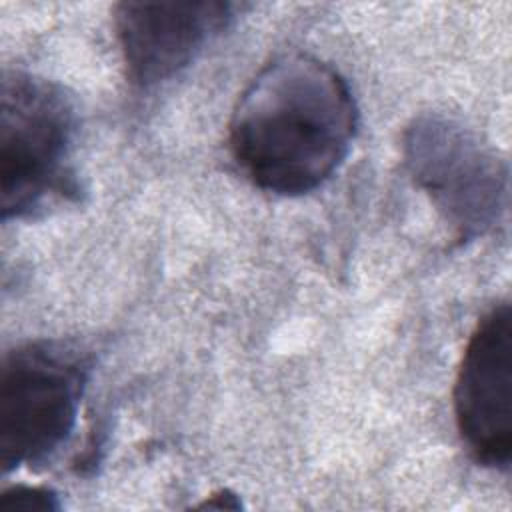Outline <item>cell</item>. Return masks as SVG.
Segmentation results:
<instances>
[{"mask_svg": "<svg viewBox=\"0 0 512 512\" xmlns=\"http://www.w3.org/2000/svg\"><path fill=\"white\" fill-rule=\"evenodd\" d=\"M90 356L64 340H34L4 354L0 374V464H46L74 430Z\"/></svg>", "mask_w": 512, "mask_h": 512, "instance_id": "3", "label": "cell"}, {"mask_svg": "<svg viewBox=\"0 0 512 512\" xmlns=\"http://www.w3.org/2000/svg\"><path fill=\"white\" fill-rule=\"evenodd\" d=\"M358 126L346 80L310 54H284L242 92L230 124L234 162L258 188L298 196L344 162Z\"/></svg>", "mask_w": 512, "mask_h": 512, "instance_id": "1", "label": "cell"}, {"mask_svg": "<svg viewBox=\"0 0 512 512\" xmlns=\"http://www.w3.org/2000/svg\"><path fill=\"white\" fill-rule=\"evenodd\" d=\"M404 158L458 238L494 230L508 210L506 162L464 124L424 114L404 134Z\"/></svg>", "mask_w": 512, "mask_h": 512, "instance_id": "4", "label": "cell"}, {"mask_svg": "<svg viewBox=\"0 0 512 512\" xmlns=\"http://www.w3.org/2000/svg\"><path fill=\"white\" fill-rule=\"evenodd\" d=\"M232 20V4L216 0H130L114 8L128 76L150 86L186 68Z\"/></svg>", "mask_w": 512, "mask_h": 512, "instance_id": "6", "label": "cell"}, {"mask_svg": "<svg viewBox=\"0 0 512 512\" xmlns=\"http://www.w3.org/2000/svg\"><path fill=\"white\" fill-rule=\"evenodd\" d=\"M76 110L54 82L26 72L2 80L0 176L2 220L34 216L76 196L72 168Z\"/></svg>", "mask_w": 512, "mask_h": 512, "instance_id": "2", "label": "cell"}, {"mask_svg": "<svg viewBox=\"0 0 512 512\" xmlns=\"http://www.w3.org/2000/svg\"><path fill=\"white\" fill-rule=\"evenodd\" d=\"M454 418L472 458L506 470L512 458V312L494 306L472 332L454 386Z\"/></svg>", "mask_w": 512, "mask_h": 512, "instance_id": "5", "label": "cell"}, {"mask_svg": "<svg viewBox=\"0 0 512 512\" xmlns=\"http://www.w3.org/2000/svg\"><path fill=\"white\" fill-rule=\"evenodd\" d=\"M58 494L44 486H12L0 496V512H56Z\"/></svg>", "mask_w": 512, "mask_h": 512, "instance_id": "7", "label": "cell"}, {"mask_svg": "<svg viewBox=\"0 0 512 512\" xmlns=\"http://www.w3.org/2000/svg\"><path fill=\"white\" fill-rule=\"evenodd\" d=\"M240 506H242L240 498L230 490H218L198 504V508H216V510H238Z\"/></svg>", "mask_w": 512, "mask_h": 512, "instance_id": "8", "label": "cell"}]
</instances>
